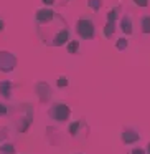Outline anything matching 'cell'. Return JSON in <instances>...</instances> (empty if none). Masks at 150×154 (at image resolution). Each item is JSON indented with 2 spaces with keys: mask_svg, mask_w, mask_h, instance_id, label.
Here are the masks:
<instances>
[{
  "mask_svg": "<svg viewBox=\"0 0 150 154\" xmlns=\"http://www.w3.org/2000/svg\"><path fill=\"white\" fill-rule=\"evenodd\" d=\"M35 32L41 43L46 47H63L71 40V30L61 14L50 7L38 8L35 12Z\"/></svg>",
  "mask_w": 150,
  "mask_h": 154,
  "instance_id": "6da1fadb",
  "label": "cell"
},
{
  "mask_svg": "<svg viewBox=\"0 0 150 154\" xmlns=\"http://www.w3.org/2000/svg\"><path fill=\"white\" fill-rule=\"evenodd\" d=\"M76 35L83 40H93L96 37V23H94L93 17L89 15H81L76 22Z\"/></svg>",
  "mask_w": 150,
  "mask_h": 154,
  "instance_id": "7a4b0ae2",
  "label": "cell"
},
{
  "mask_svg": "<svg viewBox=\"0 0 150 154\" xmlns=\"http://www.w3.org/2000/svg\"><path fill=\"white\" fill-rule=\"evenodd\" d=\"M17 109L20 111V116L15 118V124H17V129L20 133H25L33 121V108L30 104H18Z\"/></svg>",
  "mask_w": 150,
  "mask_h": 154,
  "instance_id": "3957f363",
  "label": "cell"
},
{
  "mask_svg": "<svg viewBox=\"0 0 150 154\" xmlns=\"http://www.w3.org/2000/svg\"><path fill=\"white\" fill-rule=\"evenodd\" d=\"M48 116L56 123H66L71 116V108L66 103H53L48 108Z\"/></svg>",
  "mask_w": 150,
  "mask_h": 154,
  "instance_id": "277c9868",
  "label": "cell"
},
{
  "mask_svg": "<svg viewBox=\"0 0 150 154\" xmlns=\"http://www.w3.org/2000/svg\"><path fill=\"white\" fill-rule=\"evenodd\" d=\"M18 58L8 50H0V71L2 73H10L17 68Z\"/></svg>",
  "mask_w": 150,
  "mask_h": 154,
  "instance_id": "5b68a950",
  "label": "cell"
},
{
  "mask_svg": "<svg viewBox=\"0 0 150 154\" xmlns=\"http://www.w3.org/2000/svg\"><path fill=\"white\" fill-rule=\"evenodd\" d=\"M140 137H142V134H140V131L137 129V128L134 126H125L122 128V133H120V139H122L124 144H127V146H130V144H135L140 141Z\"/></svg>",
  "mask_w": 150,
  "mask_h": 154,
  "instance_id": "8992f818",
  "label": "cell"
},
{
  "mask_svg": "<svg viewBox=\"0 0 150 154\" xmlns=\"http://www.w3.org/2000/svg\"><path fill=\"white\" fill-rule=\"evenodd\" d=\"M35 93H37L38 100H40L41 103H46V101H50L51 96H53V88H51L46 81H37V83H35Z\"/></svg>",
  "mask_w": 150,
  "mask_h": 154,
  "instance_id": "52a82bcc",
  "label": "cell"
},
{
  "mask_svg": "<svg viewBox=\"0 0 150 154\" xmlns=\"http://www.w3.org/2000/svg\"><path fill=\"white\" fill-rule=\"evenodd\" d=\"M119 27H120V30H122L124 35H127V37H132L134 35V15L130 14V12L120 15Z\"/></svg>",
  "mask_w": 150,
  "mask_h": 154,
  "instance_id": "ba28073f",
  "label": "cell"
},
{
  "mask_svg": "<svg viewBox=\"0 0 150 154\" xmlns=\"http://www.w3.org/2000/svg\"><path fill=\"white\" fill-rule=\"evenodd\" d=\"M13 88H15V83L10 80H2L0 81V96L4 98V100H8L12 98L13 94Z\"/></svg>",
  "mask_w": 150,
  "mask_h": 154,
  "instance_id": "9c48e42d",
  "label": "cell"
},
{
  "mask_svg": "<svg viewBox=\"0 0 150 154\" xmlns=\"http://www.w3.org/2000/svg\"><path fill=\"white\" fill-rule=\"evenodd\" d=\"M120 15H122V5L117 4V5H114L112 8H109L106 18H107V22H114V23H117V20L120 18Z\"/></svg>",
  "mask_w": 150,
  "mask_h": 154,
  "instance_id": "30bf717a",
  "label": "cell"
},
{
  "mask_svg": "<svg viewBox=\"0 0 150 154\" xmlns=\"http://www.w3.org/2000/svg\"><path fill=\"white\" fill-rule=\"evenodd\" d=\"M83 128H84V119L81 118V119H76L74 123H71V124H69V128H68V133H69V136L78 137Z\"/></svg>",
  "mask_w": 150,
  "mask_h": 154,
  "instance_id": "8fae6325",
  "label": "cell"
},
{
  "mask_svg": "<svg viewBox=\"0 0 150 154\" xmlns=\"http://www.w3.org/2000/svg\"><path fill=\"white\" fill-rule=\"evenodd\" d=\"M139 27L142 35H150V15L145 14L139 18Z\"/></svg>",
  "mask_w": 150,
  "mask_h": 154,
  "instance_id": "7c38bea8",
  "label": "cell"
},
{
  "mask_svg": "<svg viewBox=\"0 0 150 154\" xmlns=\"http://www.w3.org/2000/svg\"><path fill=\"white\" fill-rule=\"evenodd\" d=\"M0 154H15V144L8 141V137L0 141Z\"/></svg>",
  "mask_w": 150,
  "mask_h": 154,
  "instance_id": "4fadbf2b",
  "label": "cell"
},
{
  "mask_svg": "<svg viewBox=\"0 0 150 154\" xmlns=\"http://www.w3.org/2000/svg\"><path fill=\"white\" fill-rule=\"evenodd\" d=\"M79 48H81V45H79V42H78V40H68L66 51L69 55H78V53H79Z\"/></svg>",
  "mask_w": 150,
  "mask_h": 154,
  "instance_id": "5bb4252c",
  "label": "cell"
},
{
  "mask_svg": "<svg viewBox=\"0 0 150 154\" xmlns=\"http://www.w3.org/2000/svg\"><path fill=\"white\" fill-rule=\"evenodd\" d=\"M116 28H117V23H114V22H106V25H104V37L112 38L114 33H116Z\"/></svg>",
  "mask_w": 150,
  "mask_h": 154,
  "instance_id": "9a60e30c",
  "label": "cell"
},
{
  "mask_svg": "<svg viewBox=\"0 0 150 154\" xmlns=\"http://www.w3.org/2000/svg\"><path fill=\"white\" fill-rule=\"evenodd\" d=\"M127 48H129V40H127L125 37H120L116 40V50L117 51H125Z\"/></svg>",
  "mask_w": 150,
  "mask_h": 154,
  "instance_id": "2e32d148",
  "label": "cell"
},
{
  "mask_svg": "<svg viewBox=\"0 0 150 154\" xmlns=\"http://www.w3.org/2000/svg\"><path fill=\"white\" fill-rule=\"evenodd\" d=\"M102 4H104V0H87V7L93 12H99Z\"/></svg>",
  "mask_w": 150,
  "mask_h": 154,
  "instance_id": "e0dca14e",
  "label": "cell"
},
{
  "mask_svg": "<svg viewBox=\"0 0 150 154\" xmlns=\"http://www.w3.org/2000/svg\"><path fill=\"white\" fill-rule=\"evenodd\" d=\"M56 86L58 88H68L69 86V80H68L66 75H60V76L56 78Z\"/></svg>",
  "mask_w": 150,
  "mask_h": 154,
  "instance_id": "ac0fdd59",
  "label": "cell"
},
{
  "mask_svg": "<svg viewBox=\"0 0 150 154\" xmlns=\"http://www.w3.org/2000/svg\"><path fill=\"white\" fill-rule=\"evenodd\" d=\"M10 113H12V109L7 106V104L0 103V116H8Z\"/></svg>",
  "mask_w": 150,
  "mask_h": 154,
  "instance_id": "d6986e66",
  "label": "cell"
},
{
  "mask_svg": "<svg viewBox=\"0 0 150 154\" xmlns=\"http://www.w3.org/2000/svg\"><path fill=\"white\" fill-rule=\"evenodd\" d=\"M132 2H134V5H137V7H140V8L149 7V0H132Z\"/></svg>",
  "mask_w": 150,
  "mask_h": 154,
  "instance_id": "ffe728a7",
  "label": "cell"
},
{
  "mask_svg": "<svg viewBox=\"0 0 150 154\" xmlns=\"http://www.w3.org/2000/svg\"><path fill=\"white\" fill-rule=\"evenodd\" d=\"M129 154H147V152H145L143 147H132V149L129 151Z\"/></svg>",
  "mask_w": 150,
  "mask_h": 154,
  "instance_id": "44dd1931",
  "label": "cell"
},
{
  "mask_svg": "<svg viewBox=\"0 0 150 154\" xmlns=\"http://www.w3.org/2000/svg\"><path fill=\"white\" fill-rule=\"evenodd\" d=\"M45 7H53V5H58V0H41Z\"/></svg>",
  "mask_w": 150,
  "mask_h": 154,
  "instance_id": "7402d4cb",
  "label": "cell"
},
{
  "mask_svg": "<svg viewBox=\"0 0 150 154\" xmlns=\"http://www.w3.org/2000/svg\"><path fill=\"white\" fill-rule=\"evenodd\" d=\"M5 27H7V22H5V18L2 17V15H0V33H2V32L5 30Z\"/></svg>",
  "mask_w": 150,
  "mask_h": 154,
  "instance_id": "603a6c76",
  "label": "cell"
},
{
  "mask_svg": "<svg viewBox=\"0 0 150 154\" xmlns=\"http://www.w3.org/2000/svg\"><path fill=\"white\" fill-rule=\"evenodd\" d=\"M71 0H58V5H68Z\"/></svg>",
  "mask_w": 150,
  "mask_h": 154,
  "instance_id": "cb8c5ba5",
  "label": "cell"
},
{
  "mask_svg": "<svg viewBox=\"0 0 150 154\" xmlns=\"http://www.w3.org/2000/svg\"><path fill=\"white\" fill-rule=\"evenodd\" d=\"M145 152H147V154H150V143L147 144V147H145Z\"/></svg>",
  "mask_w": 150,
  "mask_h": 154,
  "instance_id": "d4e9b609",
  "label": "cell"
},
{
  "mask_svg": "<svg viewBox=\"0 0 150 154\" xmlns=\"http://www.w3.org/2000/svg\"><path fill=\"white\" fill-rule=\"evenodd\" d=\"M78 154H81V152H78Z\"/></svg>",
  "mask_w": 150,
  "mask_h": 154,
  "instance_id": "484cf974",
  "label": "cell"
}]
</instances>
